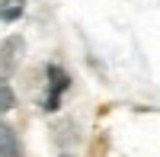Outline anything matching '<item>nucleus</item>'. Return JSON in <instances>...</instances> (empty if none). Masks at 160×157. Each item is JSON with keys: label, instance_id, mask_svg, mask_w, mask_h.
I'll use <instances>...</instances> for the list:
<instances>
[{"label": "nucleus", "instance_id": "nucleus-1", "mask_svg": "<svg viewBox=\"0 0 160 157\" xmlns=\"http://www.w3.org/2000/svg\"><path fill=\"white\" fill-rule=\"evenodd\" d=\"M45 74H48V96H45L42 106H45V112H55L58 103H61V93L71 87V77H68L64 68H58V64H48Z\"/></svg>", "mask_w": 160, "mask_h": 157}, {"label": "nucleus", "instance_id": "nucleus-4", "mask_svg": "<svg viewBox=\"0 0 160 157\" xmlns=\"http://www.w3.org/2000/svg\"><path fill=\"white\" fill-rule=\"evenodd\" d=\"M26 13V0H0V19L3 23H13Z\"/></svg>", "mask_w": 160, "mask_h": 157}, {"label": "nucleus", "instance_id": "nucleus-3", "mask_svg": "<svg viewBox=\"0 0 160 157\" xmlns=\"http://www.w3.org/2000/svg\"><path fill=\"white\" fill-rule=\"evenodd\" d=\"M0 157H19V141L13 135V128L0 122Z\"/></svg>", "mask_w": 160, "mask_h": 157}, {"label": "nucleus", "instance_id": "nucleus-2", "mask_svg": "<svg viewBox=\"0 0 160 157\" xmlns=\"http://www.w3.org/2000/svg\"><path fill=\"white\" fill-rule=\"evenodd\" d=\"M22 51H26V42L19 35H10V38H3L0 42V68L3 71H13L19 64V58H22Z\"/></svg>", "mask_w": 160, "mask_h": 157}, {"label": "nucleus", "instance_id": "nucleus-6", "mask_svg": "<svg viewBox=\"0 0 160 157\" xmlns=\"http://www.w3.org/2000/svg\"><path fill=\"white\" fill-rule=\"evenodd\" d=\"M61 157H71V154H61Z\"/></svg>", "mask_w": 160, "mask_h": 157}, {"label": "nucleus", "instance_id": "nucleus-5", "mask_svg": "<svg viewBox=\"0 0 160 157\" xmlns=\"http://www.w3.org/2000/svg\"><path fill=\"white\" fill-rule=\"evenodd\" d=\"M13 106H16V93H13L10 80H3V77H0V112H10Z\"/></svg>", "mask_w": 160, "mask_h": 157}]
</instances>
